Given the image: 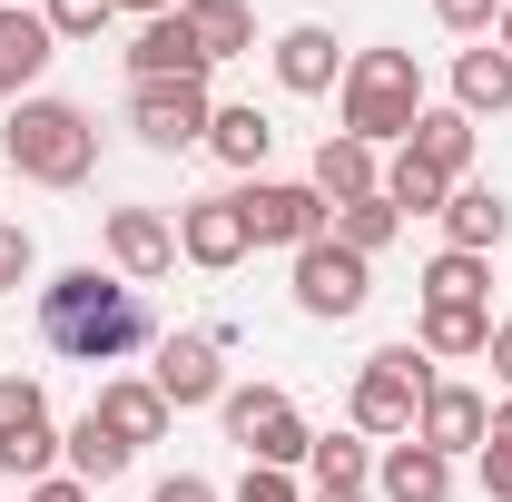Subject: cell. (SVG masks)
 Wrapping results in <instances>:
<instances>
[{"label": "cell", "instance_id": "6da1fadb", "mask_svg": "<svg viewBox=\"0 0 512 502\" xmlns=\"http://www.w3.org/2000/svg\"><path fill=\"white\" fill-rule=\"evenodd\" d=\"M40 335L69 365H119V355L148 345V296L128 276H109V266H60L40 286Z\"/></svg>", "mask_w": 512, "mask_h": 502}, {"label": "cell", "instance_id": "7a4b0ae2", "mask_svg": "<svg viewBox=\"0 0 512 502\" xmlns=\"http://www.w3.org/2000/svg\"><path fill=\"white\" fill-rule=\"evenodd\" d=\"M0 158L20 168V178H40V188H89L99 178V119L79 109V99H20L10 128H0Z\"/></svg>", "mask_w": 512, "mask_h": 502}, {"label": "cell", "instance_id": "3957f363", "mask_svg": "<svg viewBox=\"0 0 512 502\" xmlns=\"http://www.w3.org/2000/svg\"><path fill=\"white\" fill-rule=\"evenodd\" d=\"M335 89H345V138H365V148L414 138V119H424V69H414V50H355Z\"/></svg>", "mask_w": 512, "mask_h": 502}, {"label": "cell", "instance_id": "277c9868", "mask_svg": "<svg viewBox=\"0 0 512 502\" xmlns=\"http://www.w3.org/2000/svg\"><path fill=\"white\" fill-rule=\"evenodd\" d=\"M424 394H434V355L424 345H384L365 355V375H355V434L365 443H404L414 434V414H424Z\"/></svg>", "mask_w": 512, "mask_h": 502}, {"label": "cell", "instance_id": "5b68a950", "mask_svg": "<svg viewBox=\"0 0 512 502\" xmlns=\"http://www.w3.org/2000/svg\"><path fill=\"white\" fill-rule=\"evenodd\" d=\"M217 414H227V443H237L247 463H266V473H296L306 443H316L286 384H237V394H217Z\"/></svg>", "mask_w": 512, "mask_h": 502}, {"label": "cell", "instance_id": "8992f818", "mask_svg": "<svg viewBox=\"0 0 512 502\" xmlns=\"http://www.w3.org/2000/svg\"><path fill=\"white\" fill-rule=\"evenodd\" d=\"M207 119H217L207 79H138V89H128V128H138L158 158H178V148H207Z\"/></svg>", "mask_w": 512, "mask_h": 502}, {"label": "cell", "instance_id": "52a82bcc", "mask_svg": "<svg viewBox=\"0 0 512 502\" xmlns=\"http://www.w3.org/2000/svg\"><path fill=\"white\" fill-rule=\"evenodd\" d=\"M237 217H247L256 247H316V237H335V217H325V197L306 178H247Z\"/></svg>", "mask_w": 512, "mask_h": 502}, {"label": "cell", "instance_id": "ba28073f", "mask_svg": "<svg viewBox=\"0 0 512 502\" xmlns=\"http://www.w3.org/2000/svg\"><path fill=\"white\" fill-rule=\"evenodd\" d=\"M50 463H60L50 394H40L30 375H0V473H20V483H50Z\"/></svg>", "mask_w": 512, "mask_h": 502}, {"label": "cell", "instance_id": "9c48e42d", "mask_svg": "<svg viewBox=\"0 0 512 502\" xmlns=\"http://www.w3.org/2000/svg\"><path fill=\"white\" fill-rule=\"evenodd\" d=\"M365 296H375V266H365L355 247H335V237L296 247V306H306V315L345 325V315H365Z\"/></svg>", "mask_w": 512, "mask_h": 502}, {"label": "cell", "instance_id": "30bf717a", "mask_svg": "<svg viewBox=\"0 0 512 502\" xmlns=\"http://www.w3.org/2000/svg\"><path fill=\"white\" fill-rule=\"evenodd\" d=\"M158 394H168V414H188V404H217L227 394V345H217V325H197V335H168L158 345Z\"/></svg>", "mask_w": 512, "mask_h": 502}, {"label": "cell", "instance_id": "8fae6325", "mask_svg": "<svg viewBox=\"0 0 512 502\" xmlns=\"http://www.w3.org/2000/svg\"><path fill=\"white\" fill-rule=\"evenodd\" d=\"M109 266H119L128 286H158L178 266V227L158 207H109Z\"/></svg>", "mask_w": 512, "mask_h": 502}, {"label": "cell", "instance_id": "7c38bea8", "mask_svg": "<svg viewBox=\"0 0 512 502\" xmlns=\"http://www.w3.org/2000/svg\"><path fill=\"white\" fill-rule=\"evenodd\" d=\"M247 247L256 237H247V217H237V197H188V207H178V256H188V266L227 276Z\"/></svg>", "mask_w": 512, "mask_h": 502}, {"label": "cell", "instance_id": "4fadbf2b", "mask_svg": "<svg viewBox=\"0 0 512 502\" xmlns=\"http://www.w3.org/2000/svg\"><path fill=\"white\" fill-rule=\"evenodd\" d=\"M483 434H493V404L473 394V384H434L424 394V414H414V443H434V453H483Z\"/></svg>", "mask_w": 512, "mask_h": 502}, {"label": "cell", "instance_id": "5bb4252c", "mask_svg": "<svg viewBox=\"0 0 512 502\" xmlns=\"http://www.w3.org/2000/svg\"><path fill=\"white\" fill-rule=\"evenodd\" d=\"M138 79H207V50H197L188 10L138 20V40H128V89H138Z\"/></svg>", "mask_w": 512, "mask_h": 502}, {"label": "cell", "instance_id": "9a60e30c", "mask_svg": "<svg viewBox=\"0 0 512 502\" xmlns=\"http://www.w3.org/2000/svg\"><path fill=\"white\" fill-rule=\"evenodd\" d=\"M306 188H316V197H325V217H335V207H365V197H384V168H375V148H365V138H345V128H335V138L316 148V178H306Z\"/></svg>", "mask_w": 512, "mask_h": 502}, {"label": "cell", "instance_id": "2e32d148", "mask_svg": "<svg viewBox=\"0 0 512 502\" xmlns=\"http://www.w3.org/2000/svg\"><path fill=\"white\" fill-rule=\"evenodd\" d=\"M50 60H60L50 20H40V10H0V99H10V109L40 89V69H50Z\"/></svg>", "mask_w": 512, "mask_h": 502}, {"label": "cell", "instance_id": "e0dca14e", "mask_svg": "<svg viewBox=\"0 0 512 502\" xmlns=\"http://www.w3.org/2000/svg\"><path fill=\"white\" fill-rule=\"evenodd\" d=\"M375 493L384 502H453V463L434 453V443L404 434V443H384V453H375Z\"/></svg>", "mask_w": 512, "mask_h": 502}, {"label": "cell", "instance_id": "ac0fdd59", "mask_svg": "<svg viewBox=\"0 0 512 502\" xmlns=\"http://www.w3.org/2000/svg\"><path fill=\"white\" fill-rule=\"evenodd\" d=\"M89 414H99V424H109V434H119L128 453L168 434V394H158V384H138V375H109V384H99V404H89Z\"/></svg>", "mask_w": 512, "mask_h": 502}, {"label": "cell", "instance_id": "d6986e66", "mask_svg": "<svg viewBox=\"0 0 512 502\" xmlns=\"http://www.w3.org/2000/svg\"><path fill=\"white\" fill-rule=\"evenodd\" d=\"M444 237H453V256H493L512 237V207L493 188H473V178H463V188L444 197Z\"/></svg>", "mask_w": 512, "mask_h": 502}, {"label": "cell", "instance_id": "ffe728a7", "mask_svg": "<svg viewBox=\"0 0 512 502\" xmlns=\"http://www.w3.org/2000/svg\"><path fill=\"white\" fill-rule=\"evenodd\" d=\"M453 109H463V119H503L512 109V50H493V40L463 50V60H453Z\"/></svg>", "mask_w": 512, "mask_h": 502}, {"label": "cell", "instance_id": "44dd1931", "mask_svg": "<svg viewBox=\"0 0 512 502\" xmlns=\"http://www.w3.org/2000/svg\"><path fill=\"white\" fill-rule=\"evenodd\" d=\"M207 148H217L237 178H256V168H266V148H276V119H266L256 99H227V109L207 119Z\"/></svg>", "mask_w": 512, "mask_h": 502}, {"label": "cell", "instance_id": "7402d4cb", "mask_svg": "<svg viewBox=\"0 0 512 502\" xmlns=\"http://www.w3.org/2000/svg\"><path fill=\"white\" fill-rule=\"evenodd\" d=\"M276 79H286L296 99L335 89V79H345V60H335V30H316V20H306V30H286V40H276Z\"/></svg>", "mask_w": 512, "mask_h": 502}, {"label": "cell", "instance_id": "603a6c76", "mask_svg": "<svg viewBox=\"0 0 512 502\" xmlns=\"http://www.w3.org/2000/svg\"><path fill=\"white\" fill-rule=\"evenodd\" d=\"M404 148H414V158H424L434 178H453V188L473 178V119H463V109H424V119H414V138H404Z\"/></svg>", "mask_w": 512, "mask_h": 502}, {"label": "cell", "instance_id": "cb8c5ba5", "mask_svg": "<svg viewBox=\"0 0 512 502\" xmlns=\"http://www.w3.org/2000/svg\"><path fill=\"white\" fill-rule=\"evenodd\" d=\"M414 345H424L434 365H463V355H483V345H493V306H424Z\"/></svg>", "mask_w": 512, "mask_h": 502}, {"label": "cell", "instance_id": "d4e9b609", "mask_svg": "<svg viewBox=\"0 0 512 502\" xmlns=\"http://www.w3.org/2000/svg\"><path fill=\"white\" fill-rule=\"evenodd\" d=\"M188 30H197V50H207V69L256 50V10L247 0H188Z\"/></svg>", "mask_w": 512, "mask_h": 502}, {"label": "cell", "instance_id": "484cf974", "mask_svg": "<svg viewBox=\"0 0 512 502\" xmlns=\"http://www.w3.org/2000/svg\"><path fill=\"white\" fill-rule=\"evenodd\" d=\"M60 453H69V473H79V483H89V493H99V483H119L128 463H138V453H128V443L109 434V424H99V414H79V424H69V434H60Z\"/></svg>", "mask_w": 512, "mask_h": 502}, {"label": "cell", "instance_id": "4316f807", "mask_svg": "<svg viewBox=\"0 0 512 502\" xmlns=\"http://www.w3.org/2000/svg\"><path fill=\"white\" fill-rule=\"evenodd\" d=\"M483 296H493V266H483V256H434V266H424V306H483Z\"/></svg>", "mask_w": 512, "mask_h": 502}, {"label": "cell", "instance_id": "83f0119b", "mask_svg": "<svg viewBox=\"0 0 512 502\" xmlns=\"http://www.w3.org/2000/svg\"><path fill=\"white\" fill-rule=\"evenodd\" d=\"M384 197H394V217H444V197H453V178H434L414 148L384 168Z\"/></svg>", "mask_w": 512, "mask_h": 502}, {"label": "cell", "instance_id": "f1b7e54d", "mask_svg": "<svg viewBox=\"0 0 512 502\" xmlns=\"http://www.w3.org/2000/svg\"><path fill=\"white\" fill-rule=\"evenodd\" d=\"M306 463H316V493H325V483H365V473H375V443L345 424V434H316V443H306Z\"/></svg>", "mask_w": 512, "mask_h": 502}, {"label": "cell", "instance_id": "f546056e", "mask_svg": "<svg viewBox=\"0 0 512 502\" xmlns=\"http://www.w3.org/2000/svg\"><path fill=\"white\" fill-rule=\"evenodd\" d=\"M394 197H365V207H335V247H355V256H375V247H394Z\"/></svg>", "mask_w": 512, "mask_h": 502}, {"label": "cell", "instance_id": "4dcf8cb0", "mask_svg": "<svg viewBox=\"0 0 512 502\" xmlns=\"http://www.w3.org/2000/svg\"><path fill=\"white\" fill-rule=\"evenodd\" d=\"M40 20H50V40H99V30H109V20H119V0H40Z\"/></svg>", "mask_w": 512, "mask_h": 502}, {"label": "cell", "instance_id": "1f68e13d", "mask_svg": "<svg viewBox=\"0 0 512 502\" xmlns=\"http://www.w3.org/2000/svg\"><path fill=\"white\" fill-rule=\"evenodd\" d=\"M483 493L512 502V394L493 404V434H483Z\"/></svg>", "mask_w": 512, "mask_h": 502}, {"label": "cell", "instance_id": "d6a6232c", "mask_svg": "<svg viewBox=\"0 0 512 502\" xmlns=\"http://www.w3.org/2000/svg\"><path fill=\"white\" fill-rule=\"evenodd\" d=\"M30 266H40L30 227H10V217H0V296H20V286H30Z\"/></svg>", "mask_w": 512, "mask_h": 502}, {"label": "cell", "instance_id": "836d02e7", "mask_svg": "<svg viewBox=\"0 0 512 502\" xmlns=\"http://www.w3.org/2000/svg\"><path fill=\"white\" fill-rule=\"evenodd\" d=\"M434 20H444V30H463V40H493L503 0H434Z\"/></svg>", "mask_w": 512, "mask_h": 502}, {"label": "cell", "instance_id": "e575fe53", "mask_svg": "<svg viewBox=\"0 0 512 502\" xmlns=\"http://www.w3.org/2000/svg\"><path fill=\"white\" fill-rule=\"evenodd\" d=\"M237 502H306L286 473H266V463H247V483H237Z\"/></svg>", "mask_w": 512, "mask_h": 502}, {"label": "cell", "instance_id": "d590c367", "mask_svg": "<svg viewBox=\"0 0 512 502\" xmlns=\"http://www.w3.org/2000/svg\"><path fill=\"white\" fill-rule=\"evenodd\" d=\"M20 502H89V483L79 473H50V483H20Z\"/></svg>", "mask_w": 512, "mask_h": 502}, {"label": "cell", "instance_id": "8d00e7d4", "mask_svg": "<svg viewBox=\"0 0 512 502\" xmlns=\"http://www.w3.org/2000/svg\"><path fill=\"white\" fill-rule=\"evenodd\" d=\"M148 502H217V483H197V473H168V483H158Z\"/></svg>", "mask_w": 512, "mask_h": 502}, {"label": "cell", "instance_id": "74e56055", "mask_svg": "<svg viewBox=\"0 0 512 502\" xmlns=\"http://www.w3.org/2000/svg\"><path fill=\"white\" fill-rule=\"evenodd\" d=\"M483 355H493V375H503V394H512V325H493V345H483Z\"/></svg>", "mask_w": 512, "mask_h": 502}, {"label": "cell", "instance_id": "f35d334b", "mask_svg": "<svg viewBox=\"0 0 512 502\" xmlns=\"http://www.w3.org/2000/svg\"><path fill=\"white\" fill-rule=\"evenodd\" d=\"M119 10H138V20H168V10H188V0H119Z\"/></svg>", "mask_w": 512, "mask_h": 502}, {"label": "cell", "instance_id": "ab89813d", "mask_svg": "<svg viewBox=\"0 0 512 502\" xmlns=\"http://www.w3.org/2000/svg\"><path fill=\"white\" fill-rule=\"evenodd\" d=\"M316 502H375V493H365V483H325Z\"/></svg>", "mask_w": 512, "mask_h": 502}, {"label": "cell", "instance_id": "60d3db41", "mask_svg": "<svg viewBox=\"0 0 512 502\" xmlns=\"http://www.w3.org/2000/svg\"><path fill=\"white\" fill-rule=\"evenodd\" d=\"M493 40H503V50H512V0H503V20H493Z\"/></svg>", "mask_w": 512, "mask_h": 502}, {"label": "cell", "instance_id": "b9f144b4", "mask_svg": "<svg viewBox=\"0 0 512 502\" xmlns=\"http://www.w3.org/2000/svg\"><path fill=\"white\" fill-rule=\"evenodd\" d=\"M0 10H40V0H0Z\"/></svg>", "mask_w": 512, "mask_h": 502}]
</instances>
